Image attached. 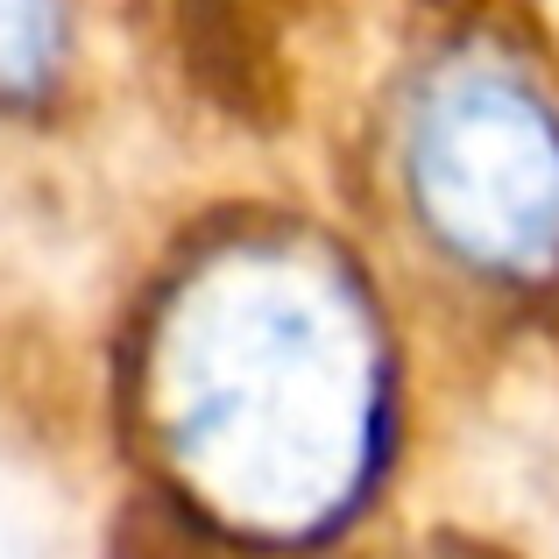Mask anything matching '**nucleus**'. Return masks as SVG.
I'll return each instance as SVG.
<instances>
[{"mask_svg": "<svg viewBox=\"0 0 559 559\" xmlns=\"http://www.w3.org/2000/svg\"><path fill=\"white\" fill-rule=\"evenodd\" d=\"M128 418L219 538L298 552L361 518L396 447V361L355 255L305 219H227L156 284Z\"/></svg>", "mask_w": 559, "mask_h": 559, "instance_id": "1", "label": "nucleus"}, {"mask_svg": "<svg viewBox=\"0 0 559 559\" xmlns=\"http://www.w3.org/2000/svg\"><path fill=\"white\" fill-rule=\"evenodd\" d=\"M396 185L453 270L518 298L559 290V85L518 43L453 36L411 71Z\"/></svg>", "mask_w": 559, "mask_h": 559, "instance_id": "2", "label": "nucleus"}, {"mask_svg": "<svg viewBox=\"0 0 559 559\" xmlns=\"http://www.w3.org/2000/svg\"><path fill=\"white\" fill-rule=\"evenodd\" d=\"M71 50V0H0V99H50Z\"/></svg>", "mask_w": 559, "mask_h": 559, "instance_id": "3", "label": "nucleus"}, {"mask_svg": "<svg viewBox=\"0 0 559 559\" xmlns=\"http://www.w3.org/2000/svg\"><path fill=\"white\" fill-rule=\"evenodd\" d=\"M411 559H496V552H481V546H425V552H411Z\"/></svg>", "mask_w": 559, "mask_h": 559, "instance_id": "4", "label": "nucleus"}]
</instances>
